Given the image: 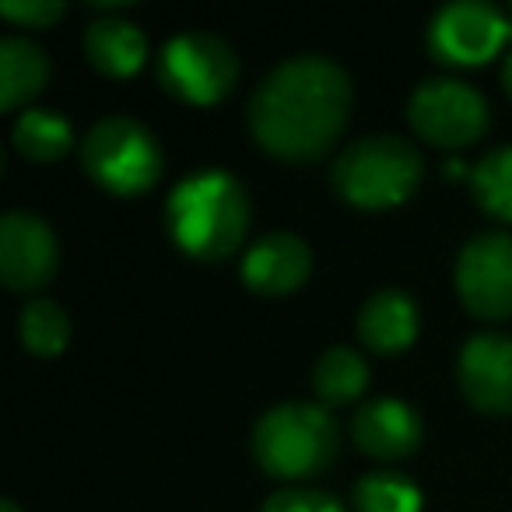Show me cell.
<instances>
[{"label": "cell", "mask_w": 512, "mask_h": 512, "mask_svg": "<svg viewBox=\"0 0 512 512\" xmlns=\"http://www.w3.org/2000/svg\"><path fill=\"white\" fill-rule=\"evenodd\" d=\"M351 113V78L320 53L278 64L249 99V130L285 162H313L341 137Z\"/></svg>", "instance_id": "6da1fadb"}, {"label": "cell", "mask_w": 512, "mask_h": 512, "mask_svg": "<svg viewBox=\"0 0 512 512\" xmlns=\"http://www.w3.org/2000/svg\"><path fill=\"white\" fill-rule=\"evenodd\" d=\"M165 225L183 253L197 260H225L246 239L249 197L232 172L207 165L172 186Z\"/></svg>", "instance_id": "7a4b0ae2"}, {"label": "cell", "mask_w": 512, "mask_h": 512, "mask_svg": "<svg viewBox=\"0 0 512 512\" xmlns=\"http://www.w3.org/2000/svg\"><path fill=\"white\" fill-rule=\"evenodd\" d=\"M337 449L341 432L323 404H278L253 428L256 463L285 481L327 470Z\"/></svg>", "instance_id": "3957f363"}, {"label": "cell", "mask_w": 512, "mask_h": 512, "mask_svg": "<svg viewBox=\"0 0 512 512\" xmlns=\"http://www.w3.org/2000/svg\"><path fill=\"white\" fill-rule=\"evenodd\" d=\"M425 176V158L407 137L372 134L358 137L337 155L334 186L355 207H393L418 190Z\"/></svg>", "instance_id": "277c9868"}, {"label": "cell", "mask_w": 512, "mask_h": 512, "mask_svg": "<svg viewBox=\"0 0 512 512\" xmlns=\"http://www.w3.org/2000/svg\"><path fill=\"white\" fill-rule=\"evenodd\" d=\"M85 172L116 197H137L162 179L165 155L148 127L134 116H106L85 137Z\"/></svg>", "instance_id": "5b68a950"}, {"label": "cell", "mask_w": 512, "mask_h": 512, "mask_svg": "<svg viewBox=\"0 0 512 512\" xmlns=\"http://www.w3.org/2000/svg\"><path fill=\"white\" fill-rule=\"evenodd\" d=\"M239 57L214 32H179L158 53V81L169 95L190 106H214L232 92Z\"/></svg>", "instance_id": "8992f818"}, {"label": "cell", "mask_w": 512, "mask_h": 512, "mask_svg": "<svg viewBox=\"0 0 512 512\" xmlns=\"http://www.w3.org/2000/svg\"><path fill=\"white\" fill-rule=\"evenodd\" d=\"M512 39V22L502 8L488 0H453L435 11L428 22L425 43L439 64L477 67L488 64Z\"/></svg>", "instance_id": "52a82bcc"}, {"label": "cell", "mask_w": 512, "mask_h": 512, "mask_svg": "<svg viewBox=\"0 0 512 512\" xmlns=\"http://www.w3.org/2000/svg\"><path fill=\"white\" fill-rule=\"evenodd\" d=\"M407 120L439 148H467L488 130V102L460 78H428L414 88Z\"/></svg>", "instance_id": "ba28073f"}, {"label": "cell", "mask_w": 512, "mask_h": 512, "mask_svg": "<svg viewBox=\"0 0 512 512\" xmlns=\"http://www.w3.org/2000/svg\"><path fill=\"white\" fill-rule=\"evenodd\" d=\"M456 292L463 306L481 320L512 316V235L481 232L460 249Z\"/></svg>", "instance_id": "9c48e42d"}, {"label": "cell", "mask_w": 512, "mask_h": 512, "mask_svg": "<svg viewBox=\"0 0 512 512\" xmlns=\"http://www.w3.org/2000/svg\"><path fill=\"white\" fill-rule=\"evenodd\" d=\"M57 232L39 214L11 211L0 221V278L15 292L46 288L57 274Z\"/></svg>", "instance_id": "30bf717a"}, {"label": "cell", "mask_w": 512, "mask_h": 512, "mask_svg": "<svg viewBox=\"0 0 512 512\" xmlns=\"http://www.w3.org/2000/svg\"><path fill=\"white\" fill-rule=\"evenodd\" d=\"M460 390L477 411H512V337L474 334L460 351Z\"/></svg>", "instance_id": "8fae6325"}, {"label": "cell", "mask_w": 512, "mask_h": 512, "mask_svg": "<svg viewBox=\"0 0 512 512\" xmlns=\"http://www.w3.org/2000/svg\"><path fill=\"white\" fill-rule=\"evenodd\" d=\"M313 271V253L292 232H267L242 256V281L260 295H288Z\"/></svg>", "instance_id": "7c38bea8"}, {"label": "cell", "mask_w": 512, "mask_h": 512, "mask_svg": "<svg viewBox=\"0 0 512 512\" xmlns=\"http://www.w3.org/2000/svg\"><path fill=\"white\" fill-rule=\"evenodd\" d=\"M351 432H355V442L369 456L400 460V456H411L418 449L425 428H421V414L411 404H404L397 397H376L358 407Z\"/></svg>", "instance_id": "4fadbf2b"}, {"label": "cell", "mask_w": 512, "mask_h": 512, "mask_svg": "<svg viewBox=\"0 0 512 512\" xmlns=\"http://www.w3.org/2000/svg\"><path fill=\"white\" fill-rule=\"evenodd\" d=\"M358 337L379 355H397L418 337V306L400 288L376 292L358 313Z\"/></svg>", "instance_id": "5bb4252c"}, {"label": "cell", "mask_w": 512, "mask_h": 512, "mask_svg": "<svg viewBox=\"0 0 512 512\" xmlns=\"http://www.w3.org/2000/svg\"><path fill=\"white\" fill-rule=\"evenodd\" d=\"M85 53L109 78H130L134 71H141L144 57H148V43L134 22L102 15L85 29Z\"/></svg>", "instance_id": "9a60e30c"}, {"label": "cell", "mask_w": 512, "mask_h": 512, "mask_svg": "<svg viewBox=\"0 0 512 512\" xmlns=\"http://www.w3.org/2000/svg\"><path fill=\"white\" fill-rule=\"evenodd\" d=\"M50 78V60L32 39L4 36L0 39V106L18 109L43 92Z\"/></svg>", "instance_id": "2e32d148"}, {"label": "cell", "mask_w": 512, "mask_h": 512, "mask_svg": "<svg viewBox=\"0 0 512 512\" xmlns=\"http://www.w3.org/2000/svg\"><path fill=\"white\" fill-rule=\"evenodd\" d=\"M11 141L32 162H57V158H64L71 151L74 127L57 109H25L15 120Z\"/></svg>", "instance_id": "e0dca14e"}, {"label": "cell", "mask_w": 512, "mask_h": 512, "mask_svg": "<svg viewBox=\"0 0 512 512\" xmlns=\"http://www.w3.org/2000/svg\"><path fill=\"white\" fill-rule=\"evenodd\" d=\"M369 386V365L358 351L330 348L313 369V390L320 393L323 407H341L358 400Z\"/></svg>", "instance_id": "ac0fdd59"}, {"label": "cell", "mask_w": 512, "mask_h": 512, "mask_svg": "<svg viewBox=\"0 0 512 512\" xmlns=\"http://www.w3.org/2000/svg\"><path fill=\"white\" fill-rule=\"evenodd\" d=\"M474 197L491 218L512 221V144L488 151L470 172Z\"/></svg>", "instance_id": "d6986e66"}, {"label": "cell", "mask_w": 512, "mask_h": 512, "mask_svg": "<svg viewBox=\"0 0 512 512\" xmlns=\"http://www.w3.org/2000/svg\"><path fill=\"white\" fill-rule=\"evenodd\" d=\"M358 512H421V491L407 474L372 470L355 484Z\"/></svg>", "instance_id": "ffe728a7"}, {"label": "cell", "mask_w": 512, "mask_h": 512, "mask_svg": "<svg viewBox=\"0 0 512 512\" xmlns=\"http://www.w3.org/2000/svg\"><path fill=\"white\" fill-rule=\"evenodd\" d=\"M18 337L29 351L36 355H57V351L67 348L71 341V320L67 313L50 299H36L22 309L18 316Z\"/></svg>", "instance_id": "44dd1931"}, {"label": "cell", "mask_w": 512, "mask_h": 512, "mask_svg": "<svg viewBox=\"0 0 512 512\" xmlns=\"http://www.w3.org/2000/svg\"><path fill=\"white\" fill-rule=\"evenodd\" d=\"M260 512H344V505L320 488H281Z\"/></svg>", "instance_id": "7402d4cb"}, {"label": "cell", "mask_w": 512, "mask_h": 512, "mask_svg": "<svg viewBox=\"0 0 512 512\" xmlns=\"http://www.w3.org/2000/svg\"><path fill=\"white\" fill-rule=\"evenodd\" d=\"M64 11H67L64 0H4L0 4V15L4 18H11L18 25H36V29L64 18Z\"/></svg>", "instance_id": "603a6c76"}, {"label": "cell", "mask_w": 512, "mask_h": 512, "mask_svg": "<svg viewBox=\"0 0 512 512\" xmlns=\"http://www.w3.org/2000/svg\"><path fill=\"white\" fill-rule=\"evenodd\" d=\"M502 85H505V92H509V99H512V57H505V67H502Z\"/></svg>", "instance_id": "cb8c5ba5"}, {"label": "cell", "mask_w": 512, "mask_h": 512, "mask_svg": "<svg viewBox=\"0 0 512 512\" xmlns=\"http://www.w3.org/2000/svg\"><path fill=\"white\" fill-rule=\"evenodd\" d=\"M0 512H22V509H18V505L11 502V498H4V502H0Z\"/></svg>", "instance_id": "d4e9b609"}, {"label": "cell", "mask_w": 512, "mask_h": 512, "mask_svg": "<svg viewBox=\"0 0 512 512\" xmlns=\"http://www.w3.org/2000/svg\"><path fill=\"white\" fill-rule=\"evenodd\" d=\"M509 15H512V4H509Z\"/></svg>", "instance_id": "484cf974"}]
</instances>
